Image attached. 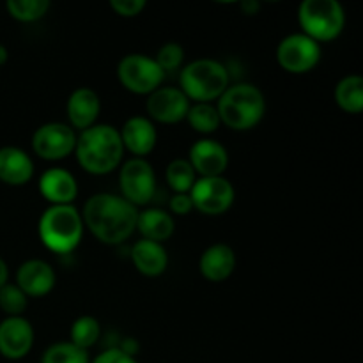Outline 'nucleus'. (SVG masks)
<instances>
[{
  "mask_svg": "<svg viewBox=\"0 0 363 363\" xmlns=\"http://www.w3.org/2000/svg\"><path fill=\"white\" fill-rule=\"evenodd\" d=\"M188 162L201 177H218L229 167V152L218 140L201 138L190 147Z\"/></svg>",
  "mask_w": 363,
  "mask_h": 363,
  "instance_id": "14",
  "label": "nucleus"
},
{
  "mask_svg": "<svg viewBox=\"0 0 363 363\" xmlns=\"http://www.w3.org/2000/svg\"><path fill=\"white\" fill-rule=\"evenodd\" d=\"M91 363H138L135 360L133 354L126 353L121 347H112V350H106L103 353H99Z\"/></svg>",
  "mask_w": 363,
  "mask_h": 363,
  "instance_id": "32",
  "label": "nucleus"
},
{
  "mask_svg": "<svg viewBox=\"0 0 363 363\" xmlns=\"http://www.w3.org/2000/svg\"><path fill=\"white\" fill-rule=\"evenodd\" d=\"M41 363H91L89 351L71 342H55L43 353Z\"/></svg>",
  "mask_w": 363,
  "mask_h": 363,
  "instance_id": "28",
  "label": "nucleus"
},
{
  "mask_svg": "<svg viewBox=\"0 0 363 363\" xmlns=\"http://www.w3.org/2000/svg\"><path fill=\"white\" fill-rule=\"evenodd\" d=\"M174 229H176V223H174V218L170 213L158 208L138 211L137 230L142 234L144 240L163 243V241H167L172 236Z\"/></svg>",
  "mask_w": 363,
  "mask_h": 363,
  "instance_id": "22",
  "label": "nucleus"
},
{
  "mask_svg": "<svg viewBox=\"0 0 363 363\" xmlns=\"http://www.w3.org/2000/svg\"><path fill=\"white\" fill-rule=\"evenodd\" d=\"M34 346V328L23 315L0 323V354L7 360H21Z\"/></svg>",
  "mask_w": 363,
  "mask_h": 363,
  "instance_id": "13",
  "label": "nucleus"
},
{
  "mask_svg": "<svg viewBox=\"0 0 363 363\" xmlns=\"http://www.w3.org/2000/svg\"><path fill=\"white\" fill-rule=\"evenodd\" d=\"M335 101L344 112L360 113L363 110V78L360 74L344 77L335 87Z\"/></svg>",
  "mask_w": 363,
  "mask_h": 363,
  "instance_id": "23",
  "label": "nucleus"
},
{
  "mask_svg": "<svg viewBox=\"0 0 363 363\" xmlns=\"http://www.w3.org/2000/svg\"><path fill=\"white\" fill-rule=\"evenodd\" d=\"M301 34L315 43L339 38L346 25V13L339 0H303L298 7Z\"/></svg>",
  "mask_w": 363,
  "mask_h": 363,
  "instance_id": "6",
  "label": "nucleus"
},
{
  "mask_svg": "<svg viewBox=\"0 0 363 363\" xmlns=\"http://www.w3.org/2000/svg\"><path fill=\"white\" fill-rule=\"evenodd\" d=\"M28 305V298L16 284H9L0 287V308L6 312L7 318H16L23 315L25 308Z\"/></svg>",
  "mask_w": 363,
  "mask_h": 363,
  "instance_id": "29",
  "label": "nucleus"
},
{
  "mask_svg": "<svg viewBox=\"0 0 363 363\" xmlns=\"http://www.w3.org/2000/svg\"><path fill=\"white\" fill-rule=\"evenodd\" d=\"M39 191L50 206H71L78 195V183L69 170L53 167L39 177Z\"/></svg>",
  "mask_w": 363,
  "mask_h": 363,
  "instance_id": "17",
  "label": "nucleus"
},
{
  "mask_svg": "<svg viewBox=\"0 0 363 363\" xmlns=\"http://www.w3.org/2000/svg\"><path fill=\"white\" fill-rule=\"evenodd\" d=\"M145 0H110V7L123 18H135L145 9Z\"/></svg>",
  "mask_w": 363,
  "mask_h": 363,
  "instance_id": "31",
  "label": "nucleus"
},
{
  "mask_svg": "<svg viewBox=\"0 0 363 363\" xmlns=\"http://www.w3.org/2000/svg\"><path fill=\"white\" fill-rule=\"evenodd\" d=\"M131 261L138 273L155 279V277L165 273L167 266H169V254L162 243L142 238L131 247Z\"/></svg>",
  "mask_w": 363,
  "mask_h": 363,
  "instance_id": "21",
  "label": "nucleus"
},
{
  "mask_svg": "<svg viewBox=\"0 0 363 363\" xmlns=\"http://www.w3.org/2000/svg\"><path fill=\"white\" fill-rule=\"evenodd\" d=\"M74 156L82 169L92 176H105L121 165L124 156L121 133L112 124H94L80 131Z\"/></svg>",
  "mask_w": 363,
  "mask_h": 363,
  "instance_id": "2",
  "label": "nucleus"
},
{
  "mask_svg": "<svg viewBox=\"0 0 363 363\" xmlns=\"http://www.w3.org/2000/svg\"><path fill=\"white\" fill-rule=\"evenodd\" d=\"M7 59H9V52H7L6 46L0 45V66H4L7 62Z\"/></svg>",
  "mask_w": 363,
  "mask_h": 363,
  "instance_id": "36",
  "label": "nucleus"
},
{
  "mask_svg": "<svg viewBox=\"0 0 363 363\" xmlns=\"http://www.w3.org/2000/svg\"><path fill=\"white\" fill-rule=\"evenodd\" d=\"M82 213L71 206H48L38 222V234L41 243L53 254H71L77 250L84 238Z\"/></svg>",
  "mask_w": 363,
  "mask_h": 363,
  "instance_id": "3",
  "label": "nucleus"
},
{
  "mask_svg": "<svg viewBox=\"0 0 363 363\" xmlns=\"http://www.w3.org/2000/svg\"><path fill=\"white\" fill-rule=\"evenodd\" d=\"M229 85V71L215 59H197L179 73V89L194 103L218 101Z\"/></svg>",
  "mask_w": 363,
  "mask_h": 363,
  "instance_id": "5",
  "label": "nucleus"
},
{
  "mask_svg": "<svg viewBox=\"0 0 363 363\" xmlns=\"http://www.w3.org/2000/svg\"><path fill=\"white\" fill-rule=\"evenodd\" d=\"M52 4L48 0H7L6 7L14 20L21 23H32L38 21L48 13Z\"/></svg>",
  "mask_w": 363,
  "mask_h": 363,
  "instance_id": "27",
  "label": "nucleus"
},
{
  "mask_svg": "<svg viewBox=\"0 0 363 363\" xmlns=\"http://www.w3.org/2000/svg\"><path fill=\"white\" fill-rule=\"evenodd\" d=\"M170 211L174 215H179V216H186L188 213H191L194 209V204H191V199L188 194H174L170 197Z\"/></svg>",
  "mask_w": 363,
  "mask_h": 363,
  "instance_id": "33",
  "label": "nucleus"
},
{
  "mask_svg": "<svg viewBox=\"0 0 363 363\" xmlns=\"http://www.w3.org/2000/svg\"><path fill=\"white\" fill-rule=\"evenodd\" d=\"M99 335H101V326H99L98 319L92 318V315H82L71 325L69 342L80 350L89 351L92 346H96Z\"/></svg>",
  "mask_w": 363,
  "mask_h": 363,
  "instance_id": "25",
  "label": "nucleus"
},
{
  "mask_svg": "<svg viewBox=\"0 0 363 363\" xmlns=\"http://www.w3.org/2000/svg\"><path fill=\"white\" fill-rule=\"evenodd\" d=\"M259 7H261V4L255 2V0H245V2H241V9H243L245 14H248V16L257 13Z\"/></svg>",
  "mask_w": 363,
  "mask_h": 363,
  "instance_id": "34",
  "label": "nucleus"
},
{
  "mask_svg": "<svg viewBox=\"0 0 363 363\" xmlns=\"http://www.w3.org/2000/svg\"><path fill=\"white\" fill-rule=\"evenodd\" d=\"M191 101L183 94L179 87H167L162 85L147 96L145 110L151 121L162 124H177L186 119L188 108Z\"/></svg>",
  "mask_w": 363,
  "mask_h": 363,
  "instance_id": "12",
  "label": "nucleus"
},
{
  "mask_svg": "<svg viewBox=\"0 0 363 363\" xmlns=\"http://www.w3.org/2000/svg\"><path fill=\"white\" fill-rule=\"evenodd\" d=\"M57 277L52 266L43 259H28L18 268L16 286L27 298H43L52 293Z\"/></svg>",
  "mask_w": 363,
  "mask_h": 363,
  "instance_id": "15",
  "label": "nucleus"
},
{
  "mask_svg": "<svg viewBox=\"0 0 363 363\" xmlns=\"http://www.w3.org/2000/svg\"><path fill=\"white\" fill-rule=\"evenodd\" d=\"M277 62L291 74H305L321 62V45L301 32L289 34L277 46Z\"/></svg>",
  "mask_w": 363,
  "mask_h": 363,
  "instance_id": "10",
  "label": "nucleus"
},
{
  "mask_svg": "<svg viewBox=\"0 0 363 363\" xmlns=\"http://www.w3.org/2000/svg\"><path fill=\"white\" fill-rule=\"evenodd\" d=\"M220 123L234 131H248L257 126L266 113V99L259 87L252 84L229 85L218 98Z\"/></svg>",
  "mask_w": 363,
  "mask_h": 363,
  "instance_id": "4",
  "label": "nucleus"
},
{
  "mask_svg": "<svg viewBox=\"0 0 363 363\" xmlns=\"http://www.w3.org/2000/svg\"><path fill=\"white\" fill-rule=\"evenodd\" d=\"M117 78L121 85L133 94L149 96L156 89L162 87L163 73L155 57L144 53H130L124 55L117 64Z\"/></svg>",
  "mask_w": 363,
  "mask_h": 363,
  "instance_id": "7",
  "label": "nucleus"
},
{
  "mask_svg": "<svg viewBox=\"0 0 363 363\" xmlns=\"http://www.w3.org/2000/svg\"><path fill=\"white\" fill-rule=\"evenodd\" d=\"M186 121L191 126V130L202 135L215 133L220 128V124H222L220 123L218 110L211 103H194V105H190L186 113Z\"/></svg>",
  "mask_w": 363,
  "mask_h": 363,
  "instance_id": "24",
  "label": "nucleus"
},
{
  "mask_svg": "<svg viewBox=\"0 0 363 363\" xmlns=\"http://www.w3.org/2000/svg\"><path fill=\"white\" fill-rule=\"evenodd\" d=\"M138 209L113 194H96L85 202L84 225L105 245H121L137 230Z\"/></svg>",
  "mask_w": 363,
  "mask_h": 363,
  "instance_id": "1",
  "label": "nucleus"
},
{
  "mask_svg": "<svg viewBox=\"0 0 363 363\" xmlns=\"http://www.w3.org/2000/svg\"><path fill=\"white\" fill-rule=\"evenodd\" d=\"M155 60L162 67L163 73L167 71H176L184 60V50L179 43H165L156 53Z\"/></svg>",
  "mask_w": 363,
  "mask_h": 363,
  "instance_id": "30",
  "label": "nucleus"
},
{
  "mask_svg": "<svg viewBox=\"0 0 363 363\" xmlns=\"http://www.w3.org/2000/svg\"><path fill=\"white\" fill-rule=\"evenodd\" d=\"M165 176L167 183L172 188L174 194H190L191 186L197 181V174H195L194 167L184 158L172 160L167 167Z\"/></svg>",
  "mask_w": 363,
  "mask_h": 363,
  "instance_id": "26",
  "label": "nucleus"
},
{
  "mask_svg": "<svg viewBox=\"0 0 363 363\" xmlns=\"http://www.w3.org/2000/svg\"><path fill=\"white\" fill-rule=\"evenodd\" d=\"M188 195H190L194 209L208 216L223 215L233 208L236 201V190L233 183L223 176L199 177Z\"/></svg>",
  "mask_w": 363,
  "mask_h": 363,
  "instance_id": "9",
  "label": "nucleus"
},
{
  "mask_svg": "<svg viewBox=\"0 0 363 363\" xmlns=\"http://www.w3.org/2000/svg\"><path fill=\"white\" fill-rule=\"evenodd\" d=\"M123 147L128 149L135 158H144L151 155L158 142V131L155 123L145 116H133L119 130Z\"/></svg>",
  "mask_w": 363,
  "mask_h": 363,
  "instance_id": "16",
  "label": "nucleus"
},
{
  "mask_svg": "<svg viewBox=\"0 0 363 363\" xmlns=\"http://www.w3.org/2000/svg\"><path fill=\"white\" fill-rule=\"evenodd\" d=\"M121 197L135 208L151 202L156 194V174L145 158H131L123 163L119 170Z\"/></svg>",
  "mask_w": 363,
  "mask_h": 363,
  "instance_id": "8",
  "label": "nucleus"
},
{
  "mask_svg": "<svg viewBox=\"0 0 363 363\" xmlns=\"http://www.w3.org/2000/svg\"><path fill=\"white\" fill-rule=\"evenodd\" d=\"M7 279H9V268H7L6 261L0 257V287H4L7 284Z\"/></svg>",
  "mask_w": 363,
  "mask_h": 363,
  "instance_id": "35",
  "label": "nucleus"
},
{
  "mask_svg": "<svg viewBox=\"0 0 363 363\" xmlns=\"http://www.w3.org/2000/svg\"><path fill=\"white\" fill-rule=\"evenodd\" d=\"M77 131L64 123H46L32 135V149L46 162H60L74 152Z\"/></svg>",
  "mask_w": 363,
  "mask_h": 363,
  "instance_id": "11",
  "label": "nucleus"
},
{
  "mask_svg": "<svg viewBox=\"0 0 363 363\" xmlns=\"http://www.w3.org/2000/svg\"><path fill=\"white\" fill-rule=\"evenodd\" d=\"M201 275L209 282H223L236 269V254L225 243H215L202 252L199 259Z\"/></svg>",
  "mask_w": 363,
  "mask_h": 363,
  "instance_id": "19",
  "label": "nucleus"
},
{
  "mask_svg": "<svg viewBox=\"0 0 363 363\" xmlns=\"http://www.w3.org/2000/svg\"><path fill=\"white\" fill-rule=\"evenodd\" d=\"M66 112L69 126L74 131H84L94 126L99 112H101V101H99L98 92L89 87H80L73 91L67 99Z\"/></svg>",
  "mask_w": 363,
  "mask_h": 363,
  "instance_id": "18",
  "label": "nucleus"
},
{
  "mask_svg": "<svg viewBox=\"0 0 363 363\" xmlns=\"http://www.w3.org/2000/svg\"><path fill=\"white\" fill-rule=\"evenodd\" d=\"M34 177V162L23 149L6 145L0 149V181L9 186H23Z\"/></svg>",
  "mask_w": 363,
  "mask_h": 363,
  "instance_id": "20",
  "label": "nucleus"
}]
</instances>
